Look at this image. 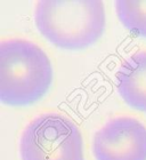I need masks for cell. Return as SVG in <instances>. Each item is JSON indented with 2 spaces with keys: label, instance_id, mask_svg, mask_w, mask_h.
<instances>
[{
  "label": "cell",
  "instance_id": "cell-1",
  "mask_svg": "<svg viewBox=\"0 0 146 160\" xmlns=\"http://www.w3.org/2000/svg\"><path fill=\"white\" fill-rule=\"evenodd\" d=\"M49 57L30 40L10 39L0 45V101L24 108L46 96L53 83Z\"/></svg>",
  "mask_w": 146,
  "mask_h": 160
},
{
  "label": "cell",
  "instance_id": "cell-2",
  "mask_svg": "<svg viewBox=\"0 0 146 160\" xmlns=\"http://www.w3.org/2000/svg\"><path fill=\"white\" fill-rule=\"evenodd\" d=\"M34 22L40 34L57 48L82 50L103 36L105 10L98 0H41Z\"/></svg>",
  "mask_w": 146,
  "mask_h": 160
},
{
  "label": "cell",
  "instance_id": "cell-3",
  "mask_svg": "<svg viewBox=\"0 0 146 160\" xmlns=\"http://www.w3.org/2000/svg\"><path fill=\"white\" fill-rule=\"evenodd\" d=\"M21 160H85L75 123L60 113H45L27 126L20 140Z\"/></svg>",
  "mask_w": 146,
  "mask_h": 160
},
{
  "label": "cell",
  "instance_id": "cell-4",
  "mask_svg": "<svg viewBox=\"0 0 146 160\" xmlns=\"http://www.w3.org/2000/svg\"><path fill=\"white\" fill-rule=\"evenodd\" d=\"M93 153L96 160H146V127L128 116L110 120L95 134Z\"/></svg>",
  "mask_w": 146,
  "mask_h": 160
},
{
  "label": "cell",
  "instance_id": "cell-5",
  "mask_svg": "<svg viewBox=\"0 0 146 160\" xmlns=\"http://www.w3.org/2000/svg\"><path fill=\"white\" fill-rule=\"evenodd\" d=\"M120 96L131 109L146 113V50L127 58L116 73Z\"/></svg>",
  "mask_w": 146,
  "mask_h": 160
},
{
  "label": "cell",
  "instance_id": "cell-6",
  "mask_svg": "<svg viewBox=\"0 0 146 160\" xmlns=\"http://www.w3.org/2000/svg\"><path fill=\"white\" fill-rule=\"evenodd\" d=\"M120 22L137 37L146 39V1L120 0L115 2Z\"/></svg>",
  "mask_w": 146,
  "mask_h": 160
}]
</instances>
